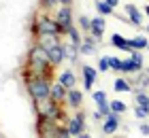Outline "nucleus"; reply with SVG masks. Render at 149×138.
Returning a JSON list of instances; mask_svg holds the SVG:
<instances>
[{"label": "nucleus", "mask_w": 149, "mask_h": 138, "mask_svg": "<svg viewBox=\"0 0 149 138\" xmlns=\"http://www.w3.org/2000/svg\"><path fill=\"white\" fill-rule=\"evenodd\" d=\"M28 62H30V68L34 72H38V77L40 74H45L47 70H49V66H51V62H49V55H47V51L43 49V47H34L30 53H28Z\"/></svg>", "instance_id": "f257e3e1"}, {"label": "nucleus", "mask_w": 149, "mask_h": 138, "mask_svg": "<svg viewBox=\"0 0 149 138\" xmlns=\"http://www.w3.org/2000/svg\"><path fill=\"white\" fill-rule=\"evenodd\" d=\"M28 89H30V94H32V98H34V100H45V98H49V96H51V85L43 77H36L34 81H30L28 83Z\"/></svg>", "instance_id": "f03ea898"}, {"label": "nucleus", "mask_w": 149, "mask_h": 138, "mask_svg": "<svg viewBox=\"0 0 149 138\" xmlns=\"http://www.w3.org/2000/svg\"><path fill=\"white\" fill-rule=\"evenodd\" d=\"M36 32H38V36H58L60 32H62V28H60V24L56 21V17H40L38 21H36Z\"/></svg>", "instance_id": "7ed1b4c3"}, {"label": "nucleus", "mask_w": 149, "mask_h": 138, "mask_svg": "<svg viewBox=\"0 0 149 138\" xmlns=\"http://www.w3.org/2000/svg\"><path fill=\"white\" fill-rule=\"evenodd\" d=\"M38 104V115L40 117H47V119H53L56 117V113H58V108H56V100H38L36 102Z\"/></svg>", "instance_id": "20e7f679"}, {"label": "nucleus", "mask_w": 149, "mask_h": 138, "mask_svg": "<svg viewBox=\"0 0 149 138\" xmlns=\"http://www.w3.org/2000/svg\"><path fill=\"white\" fill-rule=\"evenodd\" d=\"M56 21L60 24V28H62V32H66L68 28L72 26V13H70V6H62V9L58 11V15H56Z\"/></svg>", "instance_id": "39448f33"}, {"label": "nucleus", "mask_w": 149, "mask_h": 138, "mask_svg": "<svg viewBox=\"0 0 149 138\" xmlns=\"http://www.w3.org/2000/svg\"><path fill=\"white\" fill-rule=\"evenodd\" d=\"M83 128H85V117L83 115H74L70 123H68V132L70 136H79L81 132H83Z\"/></svg>", "instance_id": "423d86ee"}, {"label": "nucleus", "mask_w": 149, "mask_h": 138, "mask_svg": "<svg viewBox=\"0 0 149 138\" xmlns=\"http://www.w3.org/2000/svg\"><path fill=\"white\" fill-rule=\"evenodd\" d=\"M104 28H107V21H104L102 15H100V17H94V19H92V30H90V34L98 40V38L104 34Z\"/></svg>", "instance_id": "0eeeda50"}, {"label": "nucleus", "mask_w": 149, "mask_h": 138, "mask_svg": "<svg viewBox=\"0 0 149 138\" xmlns=\"http://www.w3.org/2000/svg\"><path fill=\"white\" fill-rule=\"evenodd\" d=\"M45 51L49 55L51 64H60V62L64 60V47L62 45H53V47H49V49H45Z\"/></svg>", "instance_id": "6e6552de"}, {"label": "nucleus", "mask_w": 149, "mask_h": 138, "mask_svg": "<svg viewBox=\"0 0 149 138\" xmlns=\"http://www.w3.org/2000/svg\"><path fill=\"white\" fill-rule=\"evenodd\" d=\"M117 126H119V117H117V113H111V115L104 117V126H102L104 134H113L115 130H117Z\"/></svg>", "instance_id": "1a4fd4ad"}, {"label": "nucleus", "mask_w": 149, "mask_h": 138, "mask_svg": "<svg viewBox=\"0 0 149 138\" xmlns=\"http://www.w3.org/2000/svg\"><path fill=\"white\" fill-rule=\"evenodd\" d=\"M126 13H128V17H130V24L132 26H141V24H143V13H141L134 4H128L126 6Z\"/></svg>", "instance_id": "9d476101"}, {"label": "nucleus", "mask_w": 149, "mask_h": 138, "mask_svg": "<svg viewBox=\"0 0 149 138\" xmlns=\"http://www.w3.org/2000/svg\"><path fill=\"white\" fill-rule=\"evenodd\" d=\"M94 81H96V68L83 66V83H85V89H92Z\"/></svg>", "instance_id": "9b49d317"}, {"label": "nucleus", "mask_w": 149, "mask_h": 138, "mask_svg": "<svg viewBox=\"0 0 149 138\" xmlns=\"http://www.w3.org/2000/svg\"><path fill=\"white\" fill-rule=\"evenodd\" d=\"M111 43L117 47V49H124V51H130V53L134 51L132 47H130V40H126L121 34H113V36H111Z\"/></svg>", "instance_id": "f8f14e48"}, {"label": "nucleus", "mask_w": 149, "mask_h": 138, "mask_svg": "<svg viewBox=\"0 0 149 138\" xmlns=\"http://www.w3.org/2000/svg\"><path fill=\"white\" fill-rule=\"evenodd\" d=\"M66 89L62 83H58V85H51V100H56V102H62L64 98H66Z\"/></svg>", "instance_id": "ddd939ff"}, {"label": "nucleus", "mask_w": 149, "mask_h": 138, "mask_svg": "<svg viewBox=\"0 0 149 138\" xmlns=\"http://www.w3.org/2000/svg\"><path fill=\"white\" fill-rule=\"evenodd\" d=\"M119 70H121V72H139V70H141V66H139L136 62L130 58V60H121Z\"/></svg>", "instance_id": "4468645a"}, {"label": "nucleus", "mask_w": 149, "mask_h": 138, "mask_svg": "<svg viewBox=\"0 0 149 138\" xmlns=\"http://www.w3.org/2000/svg\"><path fill=\"white\" fill-rule=\"evenodd\" d=\"M94 45H96V38H85L83 43L79 45V53H83V55H92L94 53Z\"/></svg>", "instance_id": "2eb2a0df"}, {"label": "nucleus", "mask_w": 149, "mask_h": 138, "mask_svg": "<svg viewBox=\"0 0 149 138\" xmlns=\"http://www.w3.org/2000/svg\"><path fill=\"white\" fill-rule=\"evenodd\" d=\"M60 83H62L66 89H72V87H74V83H77V79H74V74H72L70 70H66V72L60 74Z\"/></svg>", "instance_id": "dca6fc26"}, {"label": "nucleus", "mask_w": 149, "mask_h": 138, "mask_svg": "<svg viewBox=\"0 0 149 138\" xmlns=\"http://www.w3.org/2000/svg\"><path fill=\"white\" fill-rule=\"evenodd\" d=\"M81 98H83V96H81V92H77L74 87L66 92V100H68L70 106H79V104H81Z\"/></svg>", "instance_id": "f3484780"}, {"label": "nucleus", "mask_w": 149, "mask_h": 138, "mask_svg": "<svg viewBox=\"0 0 149 138\" xmlns=\"http://www.w3.org/2000/svg\"><path fill=\"white\" fill-rule=\"evenodd\" d=\"M130 47L132 49H147L149 47V40L145 38V36H134V38H130Z\"/></svg>", "instance_id": "a211bd4d"}, {"label": "nucleus", "mask_w": 149, "mask_h": 138, "mask_svg": "<svg viewBox=\"0 0 149 138\" xmlns=\"http://www.w3.org/2000/svg\"><path fill=\"white\" fill-rule=\"evenodd\" d=\"M64 47V58H68L70 62L77 60V55H79V47L77 45H62Z\"/></svg>", "instance_id": "6ab92c4d"}, {"label": "nucleus", "mask_w": 149, "mask_h": 138, "mask_svg": "<svg viewBox=\"0 0 149 138\" xmlns=\"http://www.w3.org/2000/svg\"><path fill=\"white\" fill-rule=\"evenodd\" d=\"M96 11L100 13V15H113V6H109V4H107V2H102V0H98V2H96Z\"/></svg>", "instance_id": "aec40b11"}, {"label": "nucleus", "mask_w": 149, "mask_h": 138, "mask_svg": "<svg viewBox=\"0 0 149 138\" xmlns=\"http://www.w3.org/2000/svg\"><path fill=\"white\" fill-rule=\"evenodd\" d=\"M53 45H58V36H40V47L43 49H49V47H53Z\"/></svg>", "instance_id": "412c9836"}, {"label": "nucleus", "mask_w": 149, "mask_h": 138, "mask_svg": "<svg viewBox=\"0 0 149 138\" xmlns=\"http://www.w3.org/2000/svg\"><path fill=\"white\" fill-rule=\"evenodd\" d=\"M113 89H115V92H130V83H128V81H124V79H117V81H115L113 83Z\"/></svg>", "instance_id": "4be33fe9"}, {"label": "nucleus", "mask_w": 149, "mask_h": 138, "mask_svg": "<svg viewBox=\"0 0 149 138\" xmlns=\"http://www.w3.org/2000/svg\"><path fill=\"white\" fill-rule=\"evenodd\" d=\"M66 34H68V36H70V43H72V45H77V47H79L81 43H83V40H81V36H79V32L74 30L72 26L68 28V30H66Z\"/></svg>", "instance_id": "5701e85b"}, {"label": "nucleus", "mask_w": 149, "mask_h": 138, "mask_svg": "<svg viewBox=\"0 0 149 138\" xmlns=\"http://www.w3.org/2000/svg\"><path fill=\"white\" fill-rule=\"evenodd\" d=\"M124 110H126V104H124V102H121V100H113L111 102V113H124Z\"/></svg>", "instance_id": "b1692460"}, {"label": "nucleus", "mask_w": 149, "mask_h": 138, "mask_svg": "<svg viewBox=\"0 0 149 138\" xmlns=\"http://www.w3.org/2000/svg\"><path fill=\"white\" fill-rule=\"evenodd\" d=\"M136 104H139V106L149 108V96H147V94H143V92H139V94H136Z\"/></svg>", "instance_id": "393cba45"}, {"label": "nucleus", "mask_w": 149, "mask_h": 138, "mask_svg": "<svg viewBox=\"0 0 149 138\" xmlns=\"http://www.w3.org/2000/svg\"><path fill=\"white\" fill-rule=\"evenodd\" d=\"M98 70H111V62H109V58H100L98 60Z\"/></svg>", "instance_id": "a878e982"}, {"label": "nucleus", "mask_w": 149, "mask_h": 138, "mask_svg": "<svg viewBox=\"0 0 149 138\" xmlns=\"http://www.w3.org/2000/svg\"><path fill=\"white\" fill-rule=\"evenodd\" d=\"M134 113H136V117H139V119H145V117L149 115V108H145V106H139V104H136Z\"/></svg>", "instance_id": "bb28decb"}, {"label": "nucleus", "mask_w": 149, "mask_h": 138, "mask_svg": "<svg viewBox=\"0 0 149 138\" xmlns=\"http://www.w3.org/2000/svg\"><path fill=\"white\" fill-rule=\"evenodd\" d=\"M79 26L83 28V30L90 32V30H92V19H87V17H79Z\"/></svg>", "instance_id": "cd10ccee"}, {"label": "nucleus", "mask_w": 149, "mask_h": 138, "mask_svg": "<svg viewBox=\"0 0 149 138\" xmlns=\"http://www.w3.org/2000/svg\"><path fill=\"white\" fill-rule=\"evenodd\" d=\"M40 136H43V138H58V130L51 128L49 132H47V130H40Z\"/></svg>", "instance_id": "c85d7f7f"}, {"label": "nucleus", "mask_w": 149, "mask_h": 138, "mask_svg": "<svg viewBox=\"0 0 149 138\" xmlns=\"http://www.w3.org/2000/svg\"><path fill=\"white\" fill-rule=\"evenodd\" d=\"M94 102H96V104L107 102V94H104V92H94Z\"/></svg>", "instance_id": "c756f323"}, {"label": "nucleus", "mask_w": 149, "mask_h": 138, "mask_svg": "<svg viewBox=\"0 0 149 138\" xmlns=\"http://www.w3.org/2000/svg\"><path fill=\"white\" fill-rule=\"evenodd\" d=\"M130 58H132V60H134V62H136V64H139V66H141V68H143V55H141V53H139V51H136V49H134V51H132V53H130Z\"/></svg>", "instance_id": "7c9ffc66"}, {"label": "nucleus", "mask_w": 149, "mask_h": 138, "mask_svg": "<svg viewBox=\"0 0 149 138\" xmlns=\"http://www.w3.org/2000/svg\"><path fill=\"white\" fill-rule=\"evenodd\" d=\"M109 62H111V70H119L121 60H117V58H109Z\"/></svg>", "instance_id": "2f4dec72"}, {"label": "nucleus", "mask_w": 149, "mask_h": 138, "mask_svg": "<svg viewBox=\"0 0 149 138\" xmlns=\"http://www.w3.org/2000/svg\"><path fill=\"white\" fill-rule=\"evenodd\" d=\"M70 132H68V128H60L58 130V138H68Z\"/></svg>", "instance_id": "473e14b6"}, {"label": "nucleus", "mask_w": 149, "mask_h": 138, "mask_svg": "<svg viewBox=\"0 0 149 138\" xmlns=\"http://www.w3.org/2000/svg\"><path fill=\"white\" fill-rule=\"evenodd\" d=\"M104 2L109 4V6H113V9H115V6H117V2H119V0H104Z\"/></svg>", "instance_id": "72a5a7b5"}, {"label": "nucleus", "mask_w": 149, "mask_h": 138, "mask_svg": "<svg viewBox=\"0 0 149 138\" xmlns=\"http://www.w3.org/2000/svg\"><path fill=\"white\" fill-rule=\"evenodd\" d=\"M141 132H143V134H149V126H145V123H143V126H141Z\"/></svg>", "instance_id": "f704fd0d"}, {"label": "nucleus", "mask_w": 149, "mask_h": 138, "mask_svg": "<svg viewBox=\"0 0 149 138\" xmlns=\"http://www.w3.org/2000/svg\"><path fill=\"white\" fill-rule=\"evenodd\" d=\"M77 138H90V134H85V132H81V134H79Z\"/></svg>", "instance_id": "c9c22d12"}, {"label": "nucleus", "mask_w": 149, "mask_h": 138, "mask_svg": "<svg viewBox=\"0 0 149 138\" xmlns=\"http://www.w3.org/2000/svg\"><path fill=\"white\" fill-rule=\"evenodd\" d=\"M60 2H62L64 6H70V0H60Z\"/></svg>", "instance_id": "e433bc0d"}, {"label": "nucleus", "mask_w": 149, "mask_h": 138, "mask_svg": "<svg viewBox=\"0 0 149 138\" xmlns=\"http://www.w3.org/2000/svg\"><path fill=\"white\" fill-rule=\"evenodd\" d=\"M145 15L149 17V6H145Z\"/></svg>", "instance_id": "4c0bfd02"}, {"label": "nucleus", "mask_w": 149, "mask_h": 138, "mask_svg": "<svg viewBox=\"0 0 149 138\" xmlns=\"http://www.w3.org/2000/svg\"><path fill=\"white\" fill-rule=\"evenodd\" d=\"M147 74H149V68H147Z\"/></svg>", "instance_id": "58836bf2"}, {"label": "nucleus", "mask_w": 149, "mask_h": 138, "mask_svg": "<svg viewBox=\"0 0 149 138\" xmlns=\"http://www.w3.org/2000/svg\"><path fill=\"white\" fill-rule=\"evenodd\" d=\"M147 32H149V26H147Z\"/></svg>", "instance_id": "ea45409f"}, {"label": "nucleus", "mask_w": 149, "mask_h": 138, "mask_svg": "<svg viewBox=\"0 0 149 138\" xmlns=\"http://www.w3.org/2000/svg\"><path fill=\"white\" fill-rule=\"evenodd\" d=\"M147 49H149V47H147Z\"/></svg>", "instance_id": "a19ab883"}]
</instances>
